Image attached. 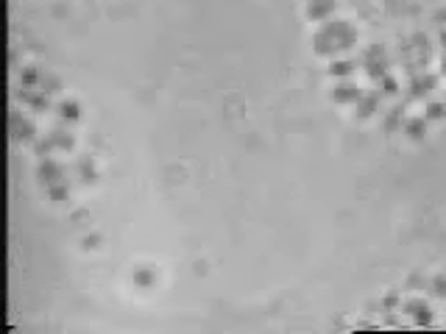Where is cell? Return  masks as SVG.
<instances>
[{
	"label": "cell",
	"instance_id": "6da1fadb",
	"mask_svg": "<svg viewBox=\"0 0 446 334\" xmlns=\"http://www.w3.org/2000/svg\"><path fill=\"white\" fill-rule=\"evenodd\" d=\"M351 42H354V31H351L346 23L335 20V23H326L324 28L318 31V36H315V50L326 56V53H332V50L351 48Z\"/></svg>",
	"mask_w": 446,
	"mask_h": 334
},
{
	"label": "cell",
	"instance_id": "7a4b0ae2",
	"mask_svg": "<svg viewBox=\"0 0 446 334\" xmlns=\"http://www.w3.org/2000/svg\"><path fill=\"white\" fill-rule=\"evenodd\" d=\"M365 67H368V75H371V78L388 75V61H385V56H382V48H371V50H368Z\"/></svg>",
	"mask_w": 446,
	"mask_h": 334
},
{
	"label": "cell",
	"instance_id": "3957f363",
	"mask_svg": "<svg viewBox=\"0 0 446 334\" xmlns=\"http://www.w3.org/2000/svg\"><path fill=\"white\" fill-rule=\"evenodd\" d=\"M360 98H362L360 87H357V84H351V81L338 84V87H335V92H332V101H338V103H357Z\"/></svg>",
	"mask_w": 446,
	"mask_h": 334
},
{
	"label": "cell",
	"instance_id": "277c9868",
	"mask_svg": "<svg viewBox=\"0 0 446 334\" xmlns=\"http://www.w3.org/2000/svg\"><path fill=\"white\" fill-rule=\"evenodd\" d=\"M39 176H42V181L48 187H53V184H59V181L64 179V170H61L53 159H45L42 164H39Z\"/></svg>",
	"mask_w": 446,
	"mask_h": 334
},
{
	"label": "cell",
	"instance_id": "5b68a950",
	"mask_svg": "<svg viewBox=\"0 0 446 334\" xmlns=\"http://www.w3.org/2000/svg\"><path fill=\"white\" fill-rule=\"evenodd\" d=\"M12 137L14 139H31L34 137V125L28 120H20V114H12Z\"/></svg>",
	"mask_w": 446,
	"mask_h": 334
},
{
	"label": "cell",
	"instance_id": "8992f818",
	"mask_svg": "<svg viewBox=\"0 0 446 334\" xmlns=\"http://www.w3.org/2000/svg\"><path fill=\"white\" fill-rule=\"evenodd\" d=\"M407 312L416 317V323H429V320H432V315H429V306L424 304V301H410V304H407Z\"/></svg>",
	"mask_w": 446,
	"mask_h": 334
},
{
	"label": "cell",
	"instance_id": "52a82bcc",
	"mask_svg": "<svg viewBox=\"0 0 446 334\" xmlns=\"http://www.w3.org/2000/svg\"><path fill=\"white\" fill-rule=\"evenodd\" d=\"M332 9H335V0H313V3H310V17H313V20H324Z\"/></svg>",
	"mask_w": 446,
	"mask_h": 334
},
{
	"label": "cell",
	"instance_id": "ba28073f",
	"mask_svg": "<svg viewBox=\"0 0 446 334\" xmlns=\"http://www.w3.org/2000/svg\"><path fill=\"white\" fill-rule=\"evenodd\" d=\"M435 87V78L432 75H424V78H416V81L410 84V90H413V98H421V95H427L429 90Z\"/></svg>",
	"mask_w": 446,
	"mask_h": 334
},
{
	"label": "cell",
	"instance_id": "9c48e42d",
	"mask_svg": "<svg viewBox=\"0 0 446 334\" xmlns=\"http://www.w3.org/2000/svg\"><path fill=\"white\" fill-rule=\"evenodd\" d=\"M79 114H81V109H79L76 101H61L59 103V117L61 120H79Z\"/></svg>",
	"mask_w": 446,
	"mask_h": 334
},
{
	"label": "cell",
	"instance_id": "30bf717a",
	"mask_svg": "<svg viewBox=\"0 0 446 334\" xmlns=\"http://www.w3.org/2000/svg\"><path fill=\"white\" fill-rule=\"evenodd\" d=\"M407 134H410L413 139H421L424 134H427V117H416L407 123Z\"/></svg>",
	"mask_w": 446,
	"mask_h": 334
},
{
	"label": "cell",
	"instance_id": "8fae6325",
	"mask_svg": "<svg viewBox=\"0 0 446 334\" xmlns=\"http://www.w3.org/2000/svg\"><path fill=\"white\" fill-rule=\"evenodd\" d=\"M48 139H50V145H53V148H61V150L72 148V137H70V134H64V131H53Z\"/></svg>",
	"mask_w": 446,
	"mask_h": 334
},
{
	"label": "cell",
	"instance_id": "7c38bea8",
	"mask_svg": "<svg viewBox=\"0 0 446 334\" xmlns=\"http://www.w3.org/2000/svg\"><path fill=\"white\" fill-rule=\"evenodd\" d=\"M360 106H357V112H360V117H368V114L374 112V106H377V95H368V98H360Z\"/></svg>",
	"mask_w": 446,
	"mask_h": 334
},
{
	"label": "cell",
	"instance_id": "4fadbf2b",
	"mask_svg": "<svg viewBox=\"0 0 446 334\" xmlns=\"http://www.w3.org/2000/svg\"><path fill=\"white\" fill-rule=\"evenodd\" d=\"M351 70H354V61H332L329 75H349Z\"/></svg>",
	"mask_w": 446,
	"mask_h": 334
},
{
	"label": "cell",
	"instance_id": "5bb4252c",
	"mask_svg": "<svg viewBox=\"0 0 446 334\" xmlns=\"http://www.w3.org/2000/svg\"><path fill=\"white\" fill-rule=\"evenodd\" d=\"M79 170H81V181H84V184H92V181H95V170H92L90 159H81Z\"/></svg>",
	"mask_w": 446,
	"mask_h": 334
},
{
	"label": "cell",
	"instance_id": "9a60e30c",
	"mask_svg": "<svg viewBox=\"0 0 446 334\" xmlns=\"http://www.w3.org/2000/svg\"><path fill=\"white\" fill-rule=\"evenodd\" d=\"M36 81H39V70H36V67H25V70H23V87H25V90H31Z\"/></svg>",
	"mask_w": 446,
	"mask_h": 334
},
{
	"label": "cell",
	"instance_id": "2e32d148",
	"mask_svg": "<svg viewBox=\"0 0 446 334\" xmlns=\"http://www.w3.org/2000/svg\"><path fill=\"white\" fill-rule=\"evenodd\" d=\"M380 81H382V92H385V95H396V90H399L396 78H393V75H382Z\"/></svg>",
	"mask_w": 446,
	"mask_h": 334
},
{
	"label": "cell",
	"instance_id": "e0dca14e",
	"mask_svg": "<svg viewBox=\"0 0 446 334\" xmlns=\"http://www.w3.org/2000/svg\"><path fill=\"white\" fill-rule=\"evenodd\" d=\"M443 114H446L443 103H429V106H427V120H440Z\"/></svg>",
	"mask_w": 446,
	"mask_h": 334
},
{
	"label": "cell",
	"instance_id": "ac0fdd59",
	"mask_svg": "<svg viewBox=\"0 0 446 334\" xmlns=\"http://www.w3.org/2000/svg\"><path fill=\"white\" fill-rule=\"evenodd\" d=\"M67 192H70V190H67V184H61V181H59V184H53V187H48V195L53 198V201L67 198Z\"/></svg>",
	"mask_w": 446,
	"mask_h": 334
},
{
	"label": "cell",
	"instance_id": "d6986e66",
	"mask_svg": "<svg viewBox=\"0 0 446 334\" xmlns=\"http://www.w3.org/2000/svg\"><path fill=\"white\" fill-rule=\"evenodd\" d=\"M134 281H137V284H142V287H151V281H154V273H151V270H137V276H134Z\"/></svg>",
	"mask_w": 446,
	"mask_h": 334
},
{
	"label": "cell",
	"instance_id": "ffe728a7",
	"mask_svg": "<svg viewBox=\"0 0 446 334\" xmlns=\"http://www.w3.org/2000/svg\"><path fill=\"white\" fill-rule=\"evenodd\" d=\"M435 295H446V279H435Z\"/></svg>",
	"mask_w": 446,
	"mask_h": 334
},
{
	"label": "cell",
	"instance_id": "44dd1931",
	"mask_svg": "<svg viewBox=\"0 0 446 334\" xmlns=\"http://www.w3.org/2000/svg\"><path fill=\"white\" fill-rule=\"evenodd\" d=\"M440 70H443V72H446V56H443V67H440Z\"/></svg>",
	"mask_w": 446,
	"mask_h": 334
}]
</instances>
